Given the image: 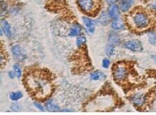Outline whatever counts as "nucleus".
<instances>
[{"label": "nucleus", "instance_id": "f257e3e1", "mask_svg": "<svg viewBox=\"0 0 156 115\" xmlns=\"http://www.w3.org/2000/svg\"><path fill=\"white\" fill-rule=\"evenodd\" d=\"M29 91L36 97L44 98L47 97L52 91V85L46 76L40 72L29 74L26 79Z\"/></svg>", "mask_w": 156, "mask_h": 115}, {"label": "nucleus", "instance_id": "f03ea898", "mask_svg": "<svg viewBox=\"0 0 156 115\" xmlns=\"http://www.w3.org/2000/svg\"><path fill=\"white\" fill-rule=\"evenodd\" d=\"M130 21H131V25L132 27L137 30H143L147 28L151 24L149 15L142 10L134 12L131 15Z\"/></svg>", "mask_w": 156, "mask_h": 115}, {"label": "nucleus", "instance_id": "7ed1b4c3", "mask_svg": "<svg viewBox=\"0 0 156 115\" xmlns=\"http://www.w3.org/2000/svg\"><path fill=\"white\" fill-rule=\"evenodd\" d=\"M78 6L83 12L90 14L97 9V0H77Z\"/></svg>", "mask_w": 156, "mask_h": 115}, {"label": "nucleus", "instance_id": "20e7f679", "mask_svg": "<svg viewBox=\"0 0 156 115\" xmlns=\"http://www.w3.org/2000/svg\"><path fill=\"white\" fill-rule=\"evenodd\" d=\"M128 69L124 65H117L115 67L113 72V77L117 81H123L128 76Z\"/></svg>", "mask_w": 156, "mask_h": 115}, {"label": "nucleus", "instance_id": "39448f33", "mask_svg": "<svg viewBox=\"0 0 156 115\" xmlns=\"http://www.w3.org/2000/svg\"><path fill=\"white\" fill-rule=\"evenodd\" d=\"M124 47L130 51L136 52H140L143 50L142 43L137 40H131L126 41L124 43Z\"/></svg>", "mask_w": 156, "mask_h": 115}, {"label": "nucleus", "instance_id": "423d86ee", "mask_svg": "<svg viewBox=\"0 0 156 115\" xmlns=\"http://www.w3.org/2000/svg\"><path fill=\"white\" fill-rule=\"evenodd\" d=\"M146 100H147L146 96L142 93H137L136 95L133 96L131 98L133 103L137 107L142 106L145 103Z\"/></svg>", "mask_w": 156, "mask_h": 115}, {"label": "nucleus", "instance_id": "0eeeda50", "mask_svg": "<svg viewBox=\"0 0 156 115\" xmlns=\"http://www.w3.org/2000/svg\"><path fill=\"white\" fill-rule=\"evenodd\" d=\"M108 14L111 19L113 20L119 18L120 13H119V9L118 5L115 4H111L108 9Z\"/></svg>", "mask_w": 156, "mask_h": 115}, {"label": "nucleus", "instance_id": "6e6552de", "mask_svg": "<svg viewBox=\"0 0 156 115\" xmlns=\"http://www.w3.org/2000/svg\"><path fill=\"white\" fill-rule=\"evenodd\" d=\"M82 33V27L78 23H75L71 26L69 31V36L71 37H77L80 36Z\"/></svg>", "mask_w": 156, "mask_h": 115}, {"label": "nucleus", "instance_id": "1a4fd4ad", "mask_svg": "<svg viewBox=\"0 0 156 115\" xmlns=\"http://www.w3.org/2000/svg\"><path fill=\"white\" fill-rule=\"evenodd\" d=\"M82 20L84 22V26L86 27V29L87 30L88 33H93L95 32V24L93 22V21L90 19V18L87 17H82Z\"/></svg>", "mask_w": 156, "mask_h": 115}, {"label": "nucleus", "instance_id": "9d476101", "mask_svg": "<svg viewBox=\"0 0 156 115\" xmlns=\"http://www.w3.org/2000/svg\"><path fill=\"white\" fill-rule=\"evenodd\" d=\"M11 51L12 54H13V56L16 58L17 59L20 60V61L24 60V54L23 53L22 49H21L19 45H14L13 46H12Z\"/></svg>", "mask_w": 156, "mask_h": 115}, {"label": "nucleus", "instance_id": "9b49d317", "mask_svg": "<svg viewBox=\"0 0 156 115\" xmlns=\"http://www.w3.org/2000/svg\"><path fill=\"white\" fill-rule=\"evenodd\" d=\"M111 27L115 31H121L124 29L125 24H124V21L119 17L118 19L113 20L112 23H111Z\"/></svg>", "mask_w": 156, "mask_h": 115}, {"label": "nucleus", "instance_id": "f8f14e48", "mask_svg": "<svg viewBox=\"0 0 156 115\" xmlns=\"http://www.w3.org/2000/svg\"><path fill=\"white\" fill-rule=\"evenodd\" d=\"M134 4V0H122L119 8L122 12H127Z\"/></svg>", "mask_w": 156, "mask_h": 115}, {"label": "nucleus", "instance_id": "ddd939ff", "mask_svg": "<svg viewBox=\"0 0 156 115\" xmlns=\"http://www.w3.org/2000/svg\"><path fill=\"white\" fill-rule=\"evenodd\" d=\"M110 17H109L108 14H106L105 12L102 13V14L99 17V22L102 25H107L109 22H110Z\"/></svg>", "mask_w": 156, "mask_h": 115}, {"label": "nucleus", "instance_id": "4468645a", "mask_svg": "<svg viewBox=\"0 0 156 115\" xmlns=\"http://www.w3.org/2000/svg\"><path fill=\"white\" fill-rule=\"evenodd\" d=\"M106 78V75L104 74L103 72L97 71L93 72L92 74H90V78L93 80H103Z\"/></svg>", "mask_w": 156, "mask_h": 115}, {"label": "nucleus", "instance_id": "2eb2a0df", "mask_svg": "<svg viewBox=\"0 0 156 115\" xmlns=\"http://www.w3.org/2000/svg\"><path fill=\"white\" fill-rule=\"evenodd\" d=\"M45 106L46 109H47L48 111L51 112H57L60 109L59 108V106L57 105V104L54 103L52 101H48L46 102Z\"/></svg>", "mask_w": 156, "mask_h": 115}, {"label": "nucleus", "instance_id": "dca6fc26", "mask_svg": "<svg viewBox=\"0 0 156 115\" xmlns=\"http://www.w3.org/2000/svg\"><path fill=\"white\" fill-rule=\"evenodd\" d=\"M2 27H3V29L4 33H6V35L8 37H10L11 35V28H10V26L9 24V22H6V21H3L2 22Z\"/></svg>", "mask_w": 156, "mask_h": 115}, {"label": "nucleus", "instance_id": "f3484780", "mask_svg": "<svg viewBox=\"0 0 156 115\" xmlns=\"http://www.w3.org/2000/svg\"><path fill=\"white\" fill-rule=\"evenodd\" d=\"M108 40L110 42V44L115 45L119 43V38L116 33H111L108 37Z\"/></svg>", "mask_w": 156, "mask_h": 115}, {"label": "nucleus", "instance_id": "a211bd4d", "mask_svg": "<svg viewBox=\"0 0 156 115\" xmlns=\"http://www.w3.org/2000/svg\"><path fill=\"white\" fill-rule=\"evenodd\" d=\"M23 97V94L21 91H14L12 92L10 95V98L12 101H17Z\"/></svg>", "mask_w": 156, "mask_h": 115}, {"label": "nucleus", "instance_id": "6ab92c4d", "mask_svg": "<svg viewBox=\"0 0 156 115\" xmlns=\"http://www.w3.org/2000/svg\"><path fill=\"white\" fill-rule=\"evenodd\" d=\"M86 42H87V39L84 36H78L76 40V44L78 47H81L83 45H84Z\"/></svg>", "mask_w": 156, "mask_h": 115}, {"label": "nucleus", "instance_id": "aec40b11", "mask_svg": "<svg viewBox=\"0 0 156 115\" xmlns=\"http://www.w3.org/2000/svg\"><path fill=\"white\" fill-rule=\"evenodd\" d=\"M148 39L151 44H154L156 43V33L153 31H151L150 33L148 34Z\"/></svg>", "mask_w": 156, "mask_h": 115}, {"label": "nucleus", "instance_id": "412c9836", "mask_svg": "<svg viewBox=\"0 0 156 115\" xmlns=\"http://www.w3.org/2000/svg\"><path fill=\"white\" fill-rule=\"evenodd\" d=\"M13 69H14V72L16 74V76L20 78L22 76V70H21V68L18 65H15L13 66Z\"/></svg>", "mask_w": 156, "mask_h": 115}, {"label": "nucleus", "instance_id": "4be33fe9", "mask_svg": "<svg viewBox=\"0 0 156 115\" xmlns=\"http://www.w3.org/2000/svg\"><path fill=\"white\" fill-rule=\"evenodd\" d=\"M114 46L113 44H110L109 45L106 47V54H108V56H112V55L114 54V51H115V49H114Z\"/></svg>", "mask_w": 156, "mask_h": 115}, {"label": "nucleus", "instance_id": "5701e85b", "mask_svg": "<svg viewBox=\"0 0 156 115\" xmlns=\"http://www.w3.org/2000/svg\"><path fill=\"white\" fill-rule=\"evenodd\" d=\"M110 65H111V62L108 59L105 58L102 61V67L104 68H105V69H107V68H108L109 66H110Z\"/></svg>", "mask_w": 156, "mask_h": 115}, {"label": "nucleus", "instance_id": "b1692460", "mask_svg": "<svg viewBox=\"0 0 156 115\" xmlns=\"http://www.w3.org/2000/svg\"><path fill=\"white\" fill-rule=\"evenodd\" d=\"M34 106L35 108H37L38 109H40V110H41V111H44V107L41 105L40 103H34Z\"/></svg>", "mask_w": 156, "mask_h": 115}, {"label": "nucleus", "instance_id": "393cba45", "mask_svg": "<svg viewBox=\"0 0 156 115\" xmlns=\"http://www.w3.org/2000/svg\"><path fill=\"white\" fill-rule=\"evenodd\" d=\"M9 77H10V78H14L15 76H16V74H15V72L10 71V72H9Z\"/></svg>", "mask_w": 156, "mask_h": 115}, {"label": "nucleus", "instance_id": "a878e982", "mask_svg": "<svg viewBox=\"0 0 156 115\" xmlns=\"http://www.w3.org/2000/svg\"><path fill=\"white\" fill-rule=\"evenodd\" d=\"M151 6L152 9L155 10V11H156V2H154L153 3L151 4Z\"/></svg>", "mask_w": 156, "mask_h": 115}, {"label": "nucleus", "instance_id": "bb28decb", "mask_svg": "<svg viewBox=\"0 0 156 115\" xmlns=\"http://www.w3.org/2000/svg\"><path fill=\"white\" fill-rule=\"evenodd\" d=\"M106 1L107 2V3L112 4L115 3V2H116L117 1H118V0H106Z\"/></svg>", "mask_w": 156, "mask_h": 115}]
</instances>
